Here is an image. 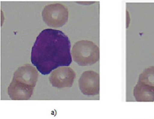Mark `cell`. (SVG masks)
Wrapping results in <instances>:
<instances>
[{
  "label": "cell",
  "mask_w": 154,
  "mask_h": 119,
  "mask_svg": "<svg viewBox=\"0 0 154 119\" xmlns=\"http://www.w3.org/2000/svg\"><path fill=\"white\" fill-rule=\"evenodd\" d=\"M71 42L63 31L47 29L40 32L31 51V63L42 74L48 75L72 62Z\"/></svg>",
  "instance_id": "1"
},
{
  "label": "cell",
  "mask_w": 154,
  "mask_h": 119,
  "mask_svg": "<svg viewBox=\"0 0 154 119\" xmlns=\"http://www.w3.org/2000/svg\"><path fill=\"white\" fill-rule=\"evenodd\" d=\"M72 53L74 61L81 66L92 65L100 60V48L89 40L76 42L73 46Z\"/></svg>",
  "instance_id": "2"
},
{
  "label": "cell",
  "mask_w": 154,
  "mask_h": 119,
  "mask_svg": "<svg viewBox=\"0 0 154 119\" xmlns=\"http://www.w3.org/2000/svg\"><path fill=\"white\" fill-rule=\"evenodd\" d=\"M68 9L63 4L60 3L47 5L42 12L44 22L52 28L62 27L68 20Z\"/></svg>",
  "instance_id": "3"
},
{
  "label": "cell",
  "mask_w": 154,
  "mask_h": 119,
  "mask_svg": "<svg viewBox=\"0 0 154 119\" xmlns=\"http://www.w3.org/2000/svg\"><path fill=\"white\" fill-rule=\"evenodd\" d=\"M75 72L69 67H61L55 69L49 77L52 86L58 88L71 87L75 79Z\"/></svg>",
  "instance_id": "4"
},
{
  "label": "cell",
  "mask_w": 154,
  "mask_h": 119,
  "mask_svg": "<svg viewBox=\"0 0 154 119\" xmlns=\"http://www.w3.org/2000/svg\"><path fill=\"white\" fill-rule=\"evenodd\" d=\"M100 75L93 71H85L78 80L79 88L83 94L97 95L100 93Z\"/></svg>",
  "instance_id": "5"
},
{
  "label": "cell",
  "mask_w": 154,
  "mask_h": 119,
  "mask_svg": "<svg viewBox=\"0 0 154 119\" xmlns=\"http://www.w3.org/2000/svg\"><path fill=\"white\" fill-rule=\"evenodd\" d=\"M38 73L31 64H27L19 67L13 75V80L35 88L38 80Z\"/></svg>",
  "instance_id": "6"
},
{
  "label": "cell",
  "mask_w": 154,
  "mask_h": 119,
  "mask_svg": "<svg viewBox=\"0 0 154 119\" xmlns=\"http://www.w3.org/2000/svg\"><path fill=\"white\" fill-rule=\"evenodd\" d=\"M133 96L137 102H154V87L137 82L133 88Z\"/></svg>",
  "instance_id": "7"
},
{
  "label": "cell",
  "mask_w": 154,
  "mask_h": 119,
  "mask_svg": "<svg viewBox=\"0 0 154 119\" xmlns=\"http://www.w3.org/2000/svg\"><path fill=\"white\" fill-rule=\"evenodd\" d=\"M34 89L23 87L12 81L8 87V93L13 100H27L30 99Z\"/></svg>",
  "instance_id": "8"
},
{
  "label": "cell",
  "mask_w": 154,
  "mask_h": 119,
  "mask_svg": "<svg viewBox=\"0 0 154 119\" xmlns=\"http://www.w3.org/2000/svg\"><path fill=\"white\" fill-rule=\"evenodd\" d=\"M137 82L154 87V66L145 68L139 76Z\"/></svg>",
  "instance_id": "9"
},
{
  "label": "cell",
  "mask_w": 154,
  "mask_h": 119,
  "mask_svg": "<svg viewBox=\"0 0 154 119\" xmlns=\"http://www.w3.org/2000/svg\"><path fill=\"white\" fill-rule=\"evenodd\" d=\"M130 15L129 12L128 11H126V28L128 29L129 27L130 23Z\"/></svg>",
  "instance_id": "10"
}]
</instances>
